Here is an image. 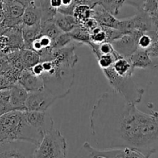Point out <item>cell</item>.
Instances as JSON below:
<instances>
[{"label": "cell", "mask_w": 158, "mask_h": 158, "mask_svg": "<svg viewBox=\"0 0 158 158\" xmlns=\"http://www.w3.org/2000/svg\"><path fill=\"white\" fill-rule=\"evenodd\" d=\"M97 149L128 148L147 158L158 150V112H142L114 91L103 93L89 116Z\"/></svg>", "instance_id": "1"}, {"label": "cell", "mask_w": 158, "mask_h": 158, "mask_svg": "<svg viewBox=\"0 0 158 158\" xmlns=\"http://www.w3.org/2000/svg\"><path fill=\"white\" fill-rule=\"evenodd\" d=\"M26 111L14 110L0 116V143L14 141L29 142L37 145L43 134L29 124L26 118Z\"/></svg>", "instance_id": "2"}, {"label": "cell", "mask_w": 158, "mask_h": 158, "mask_svg": "<svg viewBox=\"0 0 158 158\" xmlns=\"http://www.w3.org/2000/svg\"><path fill=\"white\" fill-rule=\"evenodd\" d=\"M43 74L41 78L44 89L58 100L64 98L70 93L75 77V66L56 60L41 63Z\"/></svg>", "instance_id": "3"}, {"label": "cell", "mask_w": 158, "mask_h": 158, "mask_svg": "<svg viewBox=\"0 0 158 158\" xmlns=\"http://www.w3.org/2000/svg\"><path fill=\"white\" fill-rule=\"evenodd\" d=\"M102 71L114 92L123 97L127 101L135 105L141 102L145 90L136 84L132 75L126 77L118 76L114 72L112 66Z\"/></svg>", "instance_id": "4"}, {"label": "cell", "mask_w": 158, "mask_h": 158, "mask_svg": "<svg viewBox=\"0 0 158 158\" xmlns=\"http://www.w3.org/2000/svg\"><path fill=\"white\" fill-rule=\"evenodd\" d=\"M67 143L66 138L57 129H52L43 135L35 147L34 158H66Z\"/></svg>", "instance_id": "5"}, {"label": "cell", "mask_w": 158, "mask_h": 158, "mask_svg": "<svg viewBox=\"0 0 158 158\" xmlns=\"http://www.w3.org/2000/svg\"><path fill=\"white\" fill-rule=\"evenodd\" d=\"M136 9L137 12L133 16L119 19L117 30L120 31L123 35L131 34L134 32H148L155 30L153 27L150 15L140 8H136Z\"/></svg>", "instance_id": "6"}, {"label": "cell", "mask_w": 158, "mask_h": 158, "mask_svg": "<svg viewBox=\"0 0 158 158\" xmlns=\"http://www.w3.org/2000/svg\"><path fill=\"white\" fill-rule=\"evenodd\" d=\"M92 158H147L138 151L128 148L100 150L92 146L88 142L83 145Z\"/></svg>", "instance_id": "7"}, {"label": "cell", "mask_w": 158, "mask_h": 158, "mask_svg": "<svg viewBox=\"0 0 158 158\" xmlns=\"http://www.w3.org/2000/svg\"><path fill=\"white\" fill-rule=\"evenodd\" d=\"M24 11L25 6L22 1H2L3 22L2 27L7 29L23 24Z\"/></svg>", "instance_id": "8"}, {"label": "cell", "mask_w": 158, "mask_h": 158, "mask_svg": "<svg viewBox=\"0 0 158 158\" xmlns=\"http://www.w3.org/2000/svg\"><path fill=\"white\" fill-rule=\"evenodd\" d=\"M58 99L46 89L29 93L26 102V111L29 112H47L50 106Z\"/></svg>", "instance_id": "9"}, {"label": "cell", "mask_w": 158, "mask_h": 158, "mask_svg": "<svg viewBox=\"0 0 158 158\" xmlns=\"http://www.w3.org/2000/svg\"><path fill=\"white\" fill-rule=\"evenodd\" d=\"M35 147L24 141L5 143L0 145V158H34Z\"/></svg>", "instance_id": "10"}, {"label": "cell", "mask_w": 158, "mask_h": 158, "mask_svg": "<svg viewBox=\"0 0 158 158\" xmlns=\"http://www.w3.org/2000/svg\"><path fill=\"white\" fill-rule=\"evenodd\" d=\"M26 118L32 127L42 134L54 129V121L47 112H26Z\"/></svg>", "instance_id": "11"}, {"label": "cell", "mask_w": 158, "mask_h": 158, "mask_svg": "<svg viewBox=\"0 0 158 158\" xmlns=\"http://www.w3.org/2000/svg\"><path fill=\"white\" fill-rule=\"evenodd\" d=\"M114 51L119 56L130 59L131 56L138 49L137 41L134 36L129 34H124L111 43Z\"/></svg>", "instance_id": "12"}, {"label": "cell", "mask_w": 158, "mask_h": 158, "mask_svg": "<svg viewBox=\"0 0 158 158\" xmlns=\"http://www.w3.org/2000/svg\"><path fill=\"white\" fill-rule=\"evenodd\" d=\"M25 6L23 25L27 26L41 24L42 11L40 1H22Z\"/></svg>", "instance_id": "13"}, {"label": "cell", "mask_w": 158, "mask_h": 158, "mask_svg": "<svg viewBox=\"0 0 158 158\" xmlns=\"http://www.w3.org/2000/svg\"><path fill=\"white\" fill-rule=\"evenodd\" d=\"M18 83L28 93L35 92L44 89L41 77L35 75L31 69H24L22 71Z\"/></svg>", "instance_id": "14"}, {"label": "cell", "mask_w": 158, "mask_h": 158, "mask_svg": "<svg viewBox=\"0 0 158 158\" xmlns=\"http://www.w3.org/2000/svg\"><path fill=\"white\" fill-rule=\"evenodd\" d=\"M29 93L19 83L14 85L10 89L9 104L12 111H26V102Z\"/></svg>", "instance_id": "15"}, {"label": "cell", "mask_w": 158, "mask_h": 158, "mask_svg": "<svg viewBox=\"0 0 158 158\" xmlns=\"http://www.w3.org/2000/svg\"><path fill=\"white\" fill-rule=\"evenodd\" d=\"M93 18L98 23L100 26L112 28L115 29H117L118 28L119 19H117L115 16L105 10L103 6L100 4V1L94 9Z\"/></svg>", "instance_id": "16"}, {"label": "cell", "mask_w": 158, "mask_h": 158, "mask_svg": "<svg viewBox=\"0 0 158 158\" xmlns=\"http://www.w3.org/2000/svg\"><path fill=\"white\" fill-rule=\"evenodd\" d=\"M22 29H23V24L16 27L6 29L3 32L9 39V47L12 52L24 49V41L23 38Z\"/></svg>", "instance_id": "17"}, {"label": "cell", "mask_w": 158, "mask_h": 158, "mask_svg": "<svg viewBox=\"0 0 158 158\" xmlns=\"http://www.w3.org/2000/svg\"><path fill=\"white\" fill-rule=\"evenodd\" d=\"M54 23L64 33H69L76 28L79 27L78 22L76 20L73 15H65V14L57 12L53 19Z\"/></svg>", "instance_id": "18"}, {"label": "cell", "mask_w": 158, "mask_h": 158, "mask_svg": "<svg viewBox=\"0 0 158 158\" xmlns=\"http://www.w3.org/2000/svg\"><path fill=\"white\" fill-rule=\"evenodd\" d=\"M133 68L146 69L151 68L152 59L150 57L148 50L138 49L129 59Z\"/></svg>", "instance_id": "19"}, {"label": "cell", "mask_w": 158, "mask_h": 158, "mask_svg": "<svg viewBox=\"0 0 158 158\" xmlns=\"http://www.w3.org/2000/svg\"><path fill=\"white\" fill-rule=\"evenodd\" d=\"M22 32H23V38L24 41V49H32V45L33 42L42 35L41 24L32 26L23 25Z\"/></svg>", "instance_id": "20"}, {"label": "cell", "mask_w": 158, "mask_h": 158, "mask_svg": "<svg viewBox=\"0 0 158 158\" xmlns=\"http://www.w3.org/2000/svg\"><path fill=\"white\" fill-rule=\"evenodd\" d=\"M114 72L120 77H126V76L133 75L134 69L133 68L129 59L124 58L119 56L114 61L112 66Z\"/></svg>", "instance_id": "21"}, {"label": "cell", "mask_w": 158, "mask_h": 158, "mask_svg": "<svg viewBox=\"0 0 158 158\" xmlns=\"http://www.w3.org/2000/svg\"><path fill=\"white\" fill-rule=\"evenodd\" d=\"M22 57L24 63L25 69H31L40 63V56L32 49H23Z\"/></svg>", "instance_id": "22"}, {"label": "cell", "mask_w": 158, "mask_h": 158, "mask_svg": "<svg viewBox=\"0 0 158 158\" xmlns=\"http://www.w3.org/2000/svg\"><path fill=\"white\" fill-rule=\"evenodd\" d=\"M41 29L42 35L49 37L52 41L60 36L62 33H63L60 30V28L56 26V24L54 23L53 20L41 23Z\"/></svg>", "instance_id": "23"}, {"label": "cell", "mask_w": 158, "mask_h": 158, "mask_svg": "<svg viewBox=\"0 0 158 158\" xmlns=\"http://www.w3.org/2000/svg\"><path fill=\"white\" fill-rule=\"evenodd\" d=\"M158 40L155 30L143 33L137 40V46L138 49L148 50L154 41Z\"/></svg>", "instance_id": "24"}, {"label": "cell", "mask_w": 158, "mask_h": 158, "mask_svg": "<svg viewBox=\"0 0 158 158\" xmlns=\"http://www.w3.org/2000/svg\"><path fill=\"white\" fill-rule=\"evenodd\" d=\"M69 35H70L73 41L77 42L81 45L86 44L88 46L91 43L90 33L80 27L76 28L74 30L69 32Z\"/></svg>", "instance_id": "25"}, {"label": "cell", "mask_w": 158, "mask_h": 158, "mask_svg": "<svg viewBox=\"0 0 158 158\" xmlns=\"http://www.w3.org/2000/svg\"><path fill=\"white\" fill-rule=\"evenodd\" d=\"M126 3V1H115V0H105L100 1V4L103 7L105 10L107 11L109 13L114 16H117L120 13V9Z\"/></svg>", "instance_id": "26"}, {"label": "cell", "mask_w": 158, "mask_h": 158, "mask_svg": "<svg viewBox=\"0 0 158 158\" xmlns=\"http://www.w3.org/2000/svg\"><path fill=\"white\" fill-rule=\"evenodd\" d=\"M42 11V20L41 23H46L48 21L53 20L54 17L58 12V10L53 9L50 6L49 1H40Z\"/></svg>", "instance_id": "27"}, {"label": "cell", "mask_w": 158, "mask_h": 158, "mask_svg": "<svg viewBox=\"0 0 158 158\" xmlns=\"http://www.w3.org/2000/svg\"><path fill=\"white\" fill-rule=\"evenodd\" d=\"M6 57H7L10 64L14 68H16V69H19L21 71L24 70L25 66L24 63H23V57H22V50L12 52L11 53L8 54Z\"/></svg>", "instance_id": "28"}, {"label": "cell", "mask_w": 158, "mask_h": 158, "mask_svg": "<svg viewBox=\"0 0 158 158\" xmlns=\"http://www.w3.org/2000/svg\"><path fill=\"white\" fill-rule=\"evenodd\" d=\"M73 40L71 39L69 33H62L60 36L57 37L52 41V49H60L64 48L69 45L72 44Z\"/></svg>", "instance_id": "29"}, {"label": "cell", "mask_w": 158, "mask_h": 158, "mask_svg": "<svg viewBox=\"0 0 158 158\" xmlns=\"http://www.w3.org/2000/svg\"><path fill=\"white\" fill-rule=\"evenodd\" d=\"M9 100H10V89L0 91V116L12 111L9 104Z\"/></svg>", "instance_id": "30"}, {"label": "cell", "mask_w": 158, "mask_h": 158, "mask_svg": "<svg viewBox=\"0 0 158 158\" xmlns=\"http://www.w3.org/2000/svg\"><path fill=\"white\" fill-rule=\"evenodd\" d=\"M118 56L119 55L116 52H114L113 54H110V55L100 56L97 58V63H98V65L100 67V69L103 70V69H106L111 67L113 64H114V61L116 60V59Z\"/></svg>", "instance_id": "31"}, {"label": "cell", "mask_w": 158, "mask_h": 158, "mask_svg": "<svg viewBox=\"0 0 158 158\" xmlns=\"http://www.w3.org/2000/svg\"><path fill=\"white\" fill-rule=\"evenodd\" d=\"M12 51L9 47V39L4 33H2L0 35V54L2 56H7Z\"/></svg>", "instance_id": "32"}, {"label": "cell", "mask_w": 158, "mask_h": 158, "mask_svg": "<svg viewBox=\"0 0 158 158\" xmlns=\"http://www.w3.org/2000/svg\"><path fill=\"white\" fill-rule=\"evenodd\" d=\"M99 26L100 25L98 24V23L94 18H90L89 19L86 20L85 22H83V23H82L81 24L79 25V27L82 28L83 29H84V30L87 31L88 32L91 33Z\"/></svg>", "instance_id": "33"}, {"label": "cell", "mask_w": 158, "mask_h": 158, "mask_svg": "<svg viewBox=\"0 0 158 158\" xmlns=\"http://www.w3.org/2000/svg\"><path fill=\"white\" fill-rule=\"evenodd\" d=\"M14 85L9 81L4 76H0V91L9 90Z\"/></svg>", "instance_id": "34"}, {"label": "cell", "mask_w": 158, "mask_h": 158, "mask_svg": "<svg viewBox=\"0 0 158 158\" xmlns=\"http://www.w3.org/2000/svg\"><path fill=\"white\" fill-rule=\"evenodd\" d=\"M148 52L151 59L158 57V40L153 43L151 47L148 49Z\"/></svg>", "instance_id": "35"}, {"label": "cell", "mask_w": 158, "mask_h": 158, "mask_svg": "<svg viewBox=\"0 0 158 158\" xmlns=\"http://www.w3.org/2000/svg\"><path fill=\"white\" fill-rule=\"evenodd\" d=\"M31 70L32 71L35 75L38 76V77H42V75L43 74V64L41 63H38L37 65H35L33 68L31 69Z\"/></svg>", "instance_id": "36"}, {"label": "cell", "mask_w": 158, "mask_h": 158, "mask_svg": "<svg viewBox=\"0 0 158 158\" xmlns=\"http://www.w3.org/2000/svg\"><path fill=\"white\" fill-rule=\"evenodd\" d=\"M150 17H151V22H152L153 27L155 30H157V29H158V9L154 13L150 15Z\"/></svg>", "instance_id": "37"}, {"label": "cell", "mask_w": 158, "mask_h": 158, "mask_svg": "<svg viewBox=\"0 0 158 158\" xmlns=\"http://www.w3.org/2000/svg\"><path fill=\"white\" fill-rule=\"evenodd\" d=\"M49 2L50 6L56 10H58L62 6V0H49Z\"/></svg>", "instance_id": "38"}, {"label": "cell", "mask_w": 158, "mask_h": 158, "mask_svg": "<svg viewBox=\"0 0 158 158\" xmlns=\"http://www.w3.org/2000/svg\"><path fill=\"white\" fill-rule=\"evenodd\" d=\"M150 69L158 71V57L152 59V63H151V66Z\"/></svg>", "instance_id": "39"}, {"label": "cell", "mask_w": 158, "mask_h": 158, "mask_svg": "<svg viewBox=\"0 0 158 158\" xmlns=\"http://www.w3.org/2000/svg\"><path fill=\"white\" fill-rule=\"evenodd\" d=\"M3 22V12H2V1H0V27Z\"/></svg>", "instance_id": "40"}, {"label": "cell", "mask_w": 158, "mask_h": 158, "mask_svg": "<svg viewBox=\"0 0 158 158\" xmlns=\"http://www.w3.org/2000/svg\"><path fill=\"white\" fill-rule=\"evenodd\" d=\"M82 150H83V152H84V154H83V155H82L81 157H80V158H92V157H90V155H89V153H88L87 151H86V150L83 149V148H82Z\"/></svg>", "instance_id": "41"}, {"label": "cell", "mask_w": 158, "mask_h": 158, "mask_svg": "<svg viewBox=\"0 0 158 158\" xmlns=\"http://www.w3.org/2000/svg\"><path fill=\"white\" fill-rule=\"evenodd\" d=\"M149 158H158V150H157L154 154H151V156Z\"/></svg>", "instance_id": "42"}, {"label": "cell", "mask_w": 158, "mask_h": 158, "mask_svg": "<svg viewBox=\"0 0 158 158\" xmlns=\"http://www.w3.org/2000/svg\"><path fill=\"white\" fill-rule=\"evenodd\" d=\"M5 30H6V29H3V28L0 27V35H1L3 33V32H4Z\"/></svg>", "instance_id": "43"}, {"label": "cell", "mask_w": 158, "mask_h": 158, "mask_svg": "<svg viewBox=\"0 0 158 158\" xmlns=\"http://www.w3.org/2000/svg\"><path fill=\"white\" fill-rule=\"evenodd\" d=\"M156 33H157V39H158V29H157V30H156Z\"/></svg>", "instance_id": "44"}, {"label": "cell", "mask_w": 158, "mask_h": 158, "mask_svg": "<svg viewBox=\"0 0 158 158\" xmlns=\"http://www.w3.org/2000/svg\"><path fill=\"white\" fill-rule=\"evenodd\" d=\"M157 5H158V0H157Z\"/></svg>", "instance_id": "45"}, {"label": "cell", "mask_w": 158, "mask_h": 158, "mask_svg": "<svg viewBox=\"0 0 158 158\" xmlns=\"http://www.w3.org/2000/svg\"><path fill=\"white\" fill-rule=\"evenodd\" d=\"M0 145H2V144H1V143H0Z\"/></svg>", "instance_id": "46"}]
</instances>
